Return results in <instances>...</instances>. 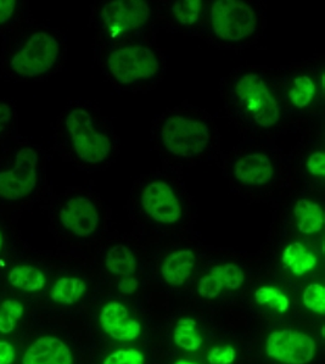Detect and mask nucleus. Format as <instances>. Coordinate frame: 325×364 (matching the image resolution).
Returning <instances> with one entry per match:
<instances>
[{
  "instance_id": "1",
  "label": "nucleus",
  "mask_w": 325,
  "mask_h": 364,
  "mask_svg": "<svg viewBox=\"0 0 325 364\" xmlns=\"http://www.w3.org/2000/svg\"><path fill=\"white\" fill-rule=\"evenodd\" d=\"M220 109L241 140L272 141L294 132L275 68L243 64L220 82Z\"/></svg>"
},
{
  "instance_id": "2",
  "label": "nucleus",
  "mask_w": 325,
  "mask_h": 364,
  "mask_svg": "<svg viewBox=\"0 0 325 364\" xmlns=\"http://www.w3.org/2000/svg\"><path fill=\"white\" fill-rule=\"evenodd\" d=\"M150 143L161 167L179 174L217 162L223 153L222 134L213 114L186 100L167 107L152 119Z\"/></svg>"
},
{
  "instance_id": "3",
  "label": "nucleus",
  "mask_w": 325,
  "mask_h": 364,
  "mask_svg": "<svg viewBox=\"0 0 325 364\" xmlns=\"http://www.w3.org/2000/svg\"><path fill=\"white\" fill-rule=\"evenodd\" d=\"M53 149L77 170L95 173L114 165L121 143L110 117L95 102L77 99L53 123Z\"/></svg>"
},
{
  "instance_id": "4",
  "label": "nucleus",
  "mask_w": 325,
  "mask_h": 364,
  "mask_svg": "<svg viewBox=\"0 0 325 364\" xmlns=\"http://www.w3.org/2000/svg\"><path fill=\"white\" fill-rule=\"evenodd\" d=\"M196 208L183 174L162 167L138 176L124 203L138 228L159 234L189 230L198 217Z\"/></svg>"
},
{
  "instance_id": "5",
  "label": "nucleus",
  "mask_w": 325,
  "mask_h": 364,
  "mask_svg": "<svg viewBox=\"0 0 325 364\" xmlns=\"http://www.w3.org/2000/svg\"><path fill=\"white\" fill-rule=\"evenodd\" d=\"M217 165L233 194L246 203L270 208L290 188L287 153L277 143L240 140Z\"/></svg>"
},
{
  "instance_id": "6",
  "label": "nucleus",
  "mask_w": 325,
  "mask_h": 364,
  "mask_svg": "<svg viewBox=\"0 0 325 364\" xmlns=\"http://www.w3.org/2000/svg\"><path fill=\"white\" fill-rule=\"evenodd\" d=\"M68 58L66 34L32 17L3 37L0 71L6 81L41 83L61 73Z\"/></svg>"
},
{
  "instance_id": "7",
  "label": "nucleus",
  "mask_w": 325,
  "mask_h": 364,
  "mask_svg": "<svg viewBox=\"0 0 325 364\" xmlns=\"http://www.w3.org/2000/svg\"><path fill=\"white\" fill-rule=\"evenodd\" d=\"M47 149L18 136L0 149V212L18 218L50 194Z\"/></svg>"
},
{
  "instance_id": "8",
  "label": "nucleus",
  "mask_w": 325,
  "mask_h": 364,
  "mask_svg": "<svg viewBox=\"0 0 325 364\" xmlns=\"http://www.w3.org/2000/svg\"><path fill=\"white\" fill-rule=\"evenodd\" d=\"M94 63L114 90L145 94L164 82L169 59L157 37L93 48Z\"/></svg>"
},
{
  "instance_id": "9",
  "label": "nucleus",
  "mask_w": 325,
  "mask_h": 364,
  "mask_svg": "<svg viewBox=\"0 0 325 364\" xmlns=\"http://www.w3.org/2000/svg\"><path fill=\"white\" fill-rule=\"evenodd\" d=\"M324 75L323 53L275 68L279 92L294 132L325 126Z\"/></svg>"
},
{
  "instance_id": "10",
  "label": "nucleus",
  "mask_w": 325,
  "mask_h": 364,
  "mask_svg": "<svg viewBox=\"0 0 325 364\" xmlns=\"http://www.w3.org/2000/svg\"><path fill=\"white\" fill-rule=\"evenodd\" d=\"M267 11L260 0H206L198 38L224 51L247 50L266 33Z\"/></svg>"
},
{
  "instance_id": "11",
  "label": "nucleus",
  "mask_w": 325,
  "mask_h": 364,
  "mask_svg": "<svg viewBox=\"0 0 325 364\" xmlns=\"http://www.w3.org/2000/svg\"><path fill=\"white\" fill-rule=\"evenodd\" d=\"M42 205L53 230L70 242H92L105 233L110 225L109 205L89 186L51 191Z\"/></svg>"
},
{
  "instance_id": "12",
  "label": "nucleus",
  "mask_w": 325,
  "mask_h": 364,
  "mask_svg": "<svg viewBox=\"0 0 325 364\" xmlns=\"http://www.w3.org/2000/svg\"><path fill=\"white\" fill-rule=\"evenodd\" d=\"M89 28L93 33V48L157 37L156 1L95 0L90 5Z\"/></svg>"
},
{
  "instance_id": "13",
  "label": "nucleus",
  "mask_w": 325,
  "mask_h": 364,
  "mask_svg": "<svg viewBox=\"0 0 325 364\" xmlns=\"http://www.w3.org/2000/svg\"><path fill=\"white\" fill-rule=\"evenodd\" d=\"M277 230L292 233L304 240H316L323 234L325 222V194L289 188L270 206Z\"/></svg>"
},
{
  "instance_id": "14",
  "label": "nucleus",
  "mask_w": 325,
  "mask_h": 364,
  "mask_svg": "<svg viewBox=\"0 0 325 364\" xmlns=\"http://www.w3.org/2000/svg\"><path fill=\"white\" fill-rule=\"evenodd\" d=\"M290 188L325 194V126L299 133L287 153Z\"/></svg>"
},
{
  "instance_id": "15",
  "label": "nucleus",
  "mask_w": 325,
  "mask_h": 364,
  "mask_svg": "<svg viewBox=\"0 0 325 364\" xmlns=\"http://www.w3.org/2000/svg\"><path fill=\"white\" fill-rule=\"evenodd\" d=\"M205 9L206 0H157L159 28L188 38H198Z\"/></svg>"
},
{
  "instance_id": "16",
  "label": "nucleus",
  "mask_w": 325,
  "mask_h": 364,
  "mask_svg": "<svg viewBox=\"0 0 325 364\" xmlns=\"http://www.w3.org/2000/svg\"><path fill=\"white\" fill-rule=\"evenodd\" d=\"M316 353V343L301 331H279L267 339V355L285 364H307Z\"/></svg>"
},
{
  "instance_id": "17",
  "label": "nucleus",
  "mask_w": 325,
  "mask_h": 364,
  "mask_svg": "<svg viewBox=\"0 0 325 364\" xmlns=\"http://www.w3.org/2000/svg\"><path fill=\"white\" fill-rule=\"evenodd\" d=\"M245 282V272L235 262L217 263L198 280V291L205 299H215L224 288L238 290Z\"/></svg>"
},
{
  "instance_id": "18",
  "label": "nucleus",
  "mask_w": 325,
  "mask_h": 364,
  "mask_svg": "<svg viewBox=\"0 0 325 364\" xmlns=\"http://www.w3.org/2000/svg\"><path fill=\"white\" fill-rule=\"evenodd\" d=\"M285 237L287 242H285L280 251V263L284 269L296 277H302L317 267L319 257L307 240L295 235L292 239L287 235Z\"/></svg>"
},
{
  "instance_id": "19",
  "label": "nucleus",
  "mask_w": 325,
  "mask_h": 364,
  "mask_svg": "<svg viewBox=\"0 0 325 364\" xmlns=\"http://www.w3.org/2000/svg\"><path fill=\"white\" fill-rule=\"evenodd\" d=\"M198 264V255L193 247H177L165 255L160 263L161 277L172 287H181L191 278Z\"/></svg>"
},
{
  "instance_id": "20",
  "label": "nucleus",
  "mask_w": 325,
  "mask_h": 364,
  "mask_svg": "<svg viewBox=\"0 0 325 364\" xmlns=\"http://www.w3.org/2000/svg\"><path fill=\"white\" fill-rule=\"evenodd\" d=\"M100 323L112 339L119 341L137 339L142 331L139 322L129 317L127 309L119 302H110L102 309Z\"/></svg>"
},
{
  "instance_id": "21",
  "label": "nucleus",
  "mask_w": 325,
  "mask_h": 364,
  "mask_svg": "<svg viewBox=\"0 0 325 364\" xmlns=\"http://www.w3.org/2000/svg\"><path fill=\"white\" fill-rule=\"evenodd\" d=\"M71 351L61 340L53 336L39 338L26 351L22 364H72Z\"/></svg>"
},
{
  "instance_id": "22",
  "label": "nucleus",
  "mask_w": 325,
  "mask_h": 364,
  "mask_svg": "<svg viewBox=\"0 0 325 364\" xmlns=\"http://www.w3.org/2000/svg\"><path fill=\"white\" fill-rule=\"evenodd\" d=\"M104 266L111 274L126 278L138 271V257L127 242L116 240L106 247Z\"/></svg>"
},
{
  "instance_id": "23",
  "label": "nucleus",
  "mask_w": 325,
  "mask_h": 364,
  "mask_svg": "<svg viewBox=\"0 0 325 364\" xmlns=\"http://www.w3.org/2000/svg\"><path fill=\"white\" fill-rule=\"evenodd\" d=\"M9 283L23 291L42 290L47 284V277L41 268L32 263H17L8 273Z\"/></svg>"
},
{
  "instance_id": "24",
  "label": "nucleus",
  "mask_w": 325,
  "mask_h": 364,
  "mask_svg": "<svg viewBox=\"0 0 325 364\" xmlns=\"http://www.w3.org/2000/svg\"><path fill=\"white\" fill-rule=\"evenodd\" d=\"M30 1L0 0V36L5 37L22 22L32 18Z\"/></svg>"
},
{
  "instance_id": "25",
  "label": "nucleus",
  "mask_w": 325,
  "mask_h": 364,
  "mask_svg": "<svg viewBox=\"0 0 325 364\" xmlns=\"http://www.w3.org/2000/svg\"><path fill=\"white\" fill-rule=\"evenodd\" d=\"M20 116L16 102L0 97V149L20 136Z\"/></svg>"
},
{
  "instance_id": "26",
  "label": "nucleus",
  "mask_w": 325,
  "mask_h": 364,
  "mask_svg": "<svg viewBox=\"0 0 325 364\" xmlns=\"http://www.w3.org/2000/svg\"><path fill=\"white\" fill-rule=\"evenodd\" d=\"M87 284L76 277H63L56 280L50 290L53 301L63 305H72L85 295Z\"/></svg>"
},
{
  "instance_id": "27",
  "label": "nucleus",
  "mask_w": 325,
  "mask_h": 364,
  "mask_svg": "<svg viewBox=\"0 0 325 364\" xmlns=\"http://www.w3.org/2000/svg\"><path fill=\"white\" fill-rule=\"evenodd\" d=\"M174 343L188 351H196L203 343V338L196 331L194 319H181L174 331Z\"/></svg>"
},
{
  "instance_id": "28",
  "label": "nucleus",
  "mask_w": 325,
  "mask_h": 364,
  "mask_svg": "<svg viewBox=\"0 0 325 364\" xmlns=\"http://www.w3.org/2000/svg\"><path fill=\"white\" fill-rule=\"evenodd\" d=\"M23 306L16 300H6L0 305V333L9 334L22 317Z\"/></svg>"
},
{
  "instance_id": "29",
  "label": "nucleus",
  "mask_w": 325,
  "mask_h": 364,
  "mask_svg": "<svg viewBox=\"0 0 325 364\" xmlns=\"http://www.w3.org/2000/svg\"><path fill=\"white\" fill-rule=\"evenodd\" d=\"M255 297L260 305L270 306V309L280 314L287 312L289 309V299L278 288L262 287L255 292Z\"/></svg>"
},
{
  "instance_id": "30",
  "label": "nucleus",
  "mask_w": 325,
  "mask_h": 364,
  "mask_svg": "<svg viewBox=\"0 0 325 364\" xmlns=\"http://www.w3.org/2000/svg\"><path fill=\"white\" fill-rule=\"evenodd\" d=\"M304 304L318 314H325V289L321 284H309L304 291Z\"/></svg>"
},
{
  "instance_id": "31",
  "label": "nucleus",
  "mask_w": 325,
  "mask_h": 364,
  "mask_svg": "<svg viewBox=\"0 0 325 364\" xmlns=\"http://www.w3.org/2000/svg\"><path fill=\"white\" fill-rule=\"evenodd\" d=\"M16 217L9 216L0 212V256L4 252L9 240H11L15 228H16Z\"/></svg>"
},
{
  "instance_id": "32",
  "label": "nucleus",
  "mask_w": 325,
  "mask_h": 364,
  "mask_svg": "<svg viewBox=\"0 0 325 364\" xmlns=\"http://www.w3.org/2000/svg\"><path fill=\"white\" fill-rule=\"evenodd\" d=\"M104 364H144V356L137 350H121L106 358Z\"/></svg>"
},
{
  "instance_id": "33",
  "label": "nucleus",
  "mask_w": 325,
  "mask_h": 364,
  "mask_svg": "<svg viewBox=\"0 0 325 364\" xmlns=\"http://www.w3.org/2000/svg\"><path fill=\"white\" fill-rule=\"evenodd\" d=\"M235 360V350L232 346L213 348L207 355L210 364H232Z\"/></svg>"
},
{
  "instance_id": "34",
  "label": "nucleus",
  "mask_w": 325,
  "mask_h": 364,
  "mask_svg": "<svg viewBox=\"0 0 325 364\" xmlns=\"http://www.w3.org/2000/svg\"><path fill=\"white\" fill-rule=\"evenodd\" d=\"M139 287V279L135 275L131 277H126V278H121L119 284H117V289L119 291L124 294V295H132L137 291V289Z\"/></svg>"
},
{
  "instance_id": "35",
  "label": "nucleus",
  "mask_w": 325,
  "mask_h": 364,
  "mask_svg": "<svg viewBox=\"0 0 325 364\" xmlns=\"http://www.w3.org/2000/svg\"><path fill=\"white\" fill-rule=\"evenodd\" d=\"M15 360V350L13 345L6 341H0V364H13Z\"/></svg>"
},
{
  "instance_id": "36",
  "label": "nucleus",
  "mask_w": 325,
  "mask_h": 364,
  "mask_svg": "<svg viewBox=\"0 0 325 364\" xmlns=\"http://www.w3.org/2000/svg\"><path fill=\"white\" fill-rule=\"evenodd\" d=\"M176 364H193L189 363V362H186V360H178L177 363Z\"/></svg>"
}]
</instances>
